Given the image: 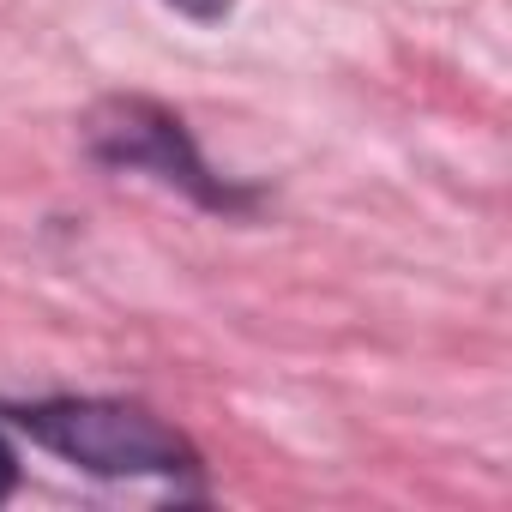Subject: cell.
Instances as JSON below:
<instances>
[{
	"instance_id": "1",
	"label": "cell",
	"mask_w": 512,
	"mask_h": 512,
	"mask_svg": "<svg viewBox=\"0 0 512 512\" xmlns=\"http://www.w3.org/2000/svg\"><path fill=\"white\" fill-rule=\"evenodd\" d=\"M13 416L37 446L61 452L67 464H85L97 476H181V470H193L187 440L133 404L49 398V404H19Z\"/></svg>"
},
{
	"instance_id": "2",
	"label": "cell",
	"mask_w": 512,
	"mask_h": 512,
	"mask_svg": "<svg viewBox=\"0 0 512 512\" xmlns=\"http://www.w3.org/2000/svg\"><path fill=\"white\" fill-rule=\"evenodd\" d=\"M103 151H109V157H127V163H157L169 181H187V187H199L205 199H217V193L199 181V163L187 157V145H181V133H175L169 115L127 109L121 127H103Z\"/></svg>"
},
{
	"instance_id": "3",
	"label": "cell",
	"mask_w": 512,
	"mask_h": 512,
	"mask_svg": "<svg viewBox=\"0 0 512 512\" xmlns=\"http://www.w3.org/2000/svg\"><path fill=\"white\" fill-rule=\"evenodd\" d=\"M13 482H19V458H13V446L0 440V500L13 494Z\"/></svg>"
},
{
	"instance_id": "4",
	"label": "cell",
	"mask_w": 512,
	"mask_h": 512,
	"mask_svg": "<svg viewBox=\"0 0 512 512\" xmlns=\"http://www.w3.org/2000/svg\"><path fill=\"white\" fill-rule=\"evenodd\" d=\"M175 7H187V13H199V19H217L229 0H175Z\"/></svg>"
}]
</instances>
